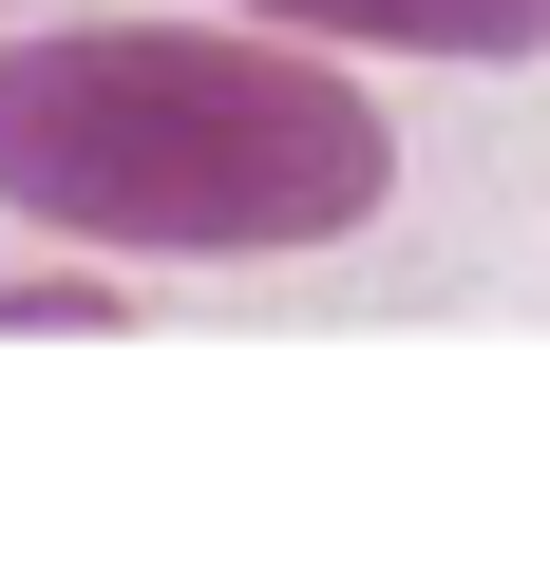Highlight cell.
Listing matches in <instances>:
<instances>
[{"mask_svg": "<svg viewBox=\"0 0 550 569\" xmlns=\"http://www.w3.org/2000/svg\"><path fill=\"white\" fill-rule=\"evenodd\" d=\"M399 133L286 20H96L0 39V209L114 266H247L380 228Z\"/></svg>", "mask_w": 550, "mask_h": 569, "instance_id": "6da1fadb", "label": "cell"}, {"mask_svg": "<svg viewBox=\"0 0 550 569\" xmlns=\"http://www.w3.org/2000/svg\"><path fill=\"white\" fill-rule=\"evenodd\" d=\"M286 39H380V58H550V0H228Z\"/></svg>", "mask_w": 550, "mask_h": 569, "instance_id": "7a4b0ae2", "label": "cell"}, {"mask_svg": "<svg viewBox=\"0 0 550 569\" xmlns=\"http://www.w3.org/2000/svg\"><path fill=\"white\" fill-rule=\"evenodd\" d=\"M133 323V284H96V266H58V284H0V342H114Z\"/></svg>", "mask_w": 550, "mask_h": 569, "instance_id": "3957f363", "label": "cell"}]
</instances>
